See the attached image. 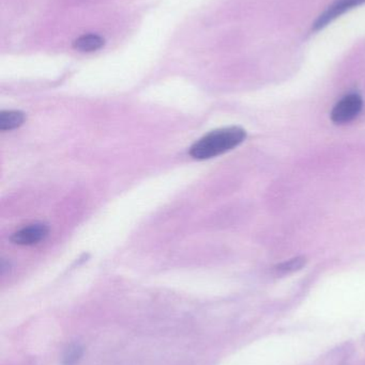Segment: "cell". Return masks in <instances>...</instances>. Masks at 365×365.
I'll list each match as a JSON object with an SVG mask.
<instances>
[{
    "label": "cell",
    "mask_w": 365,
    "mask_h": 365,
    "mask_svg": "<svg viewBox=\"0 0 365 365\" xmlns=\"http://www.w3.org/2000/svg\"><path fill=\"white\" fill-rule=\"evenodd\" d=\"M362 108H364V101L361 96L356 93L349 94L332 109V122L338 125L351 123L359 115Z\"/></svg>",
    "instance_id": "cell-2"
},
{
    "label": "cell",
    "mask_w": 365,
    "mask_h": 365,
    "mask_svg": "<svg viewBox=\"0 0 365 365\" xmlns=\"http://www.w3.org/2000/svg\"><path fill=\"white\" fill-rule=\"evenodd\" d=\"M26 117L21 111L8 110L0 113V130H12L23 125Z\"/></svg>",
    "instance_id": "cell-6"
},
{
    "label": "cell",
    "mask_w": 365,
    "mask_h": 365,
    "mask_svg": "<svg viewBox=\"0 0 365 365\" xmlns=\"http://www.w3.org/2000/svg\"><path fill=\"white\" fill-rule=\"evenodd\" d=\"M104 45V40L102 36L98 34H84L74 41L75 49L84 53H90V51H96L100 49Z\"/></svg>",
    "instance_id": "cell-5"
},
{
    "label": "cell",
    "mask_w": 365,
    "mask_h": 365,
    "mask_svg": "<svg viewBox=\"0 0 365 365\" xmlns=\"http://www.w3.org/2000/svg\"><path fill=\"white\" fill-rule=\"evenodd\" d=\"M49 235V227L44 223H34L23 227L13 234L11 240L21 246H31L45 240Z\"/></svg>",
    "instance_id": "cell-4"
},
{
    "label": "cell",
    "mask_w": 365,
    "mask_h": 365,
    "mask_svg": "<svg viewBox=\"0 0 365 365\" xmlns=\"http://www.w3.org/2000/svg\"><path fill=\"white\" fill-rule=\"evenodd\" d=\"M364 4H365V0H336L334 4H330L326 9L325 12L319 15V19L313 24V30L319 31V30L324 29L326 26L329 25L334 19H338L347 11Z\"/></svg>",
    "instance_id": "cell-3"
},
{
    "label": "cell",
    "mask_w": 365,
    "mask_h": 365,
    "mask_svg": "<svg viewBox=\"0 0 365 365\" xmlns=\"http://www.w3.org/2000/svg\"><path fill=\"white\" fill-rule=\"evenodd\" d=\"M83 356V349L79 345H71L64 355V365H74Z\"/></svg>",
    "instance_id": "cell-8"
},
{
    "label": "cell",
    "mask_w": 365,
    "mask_h": 365,
    "mask_svg": "<svg viewBox=\"0 0 365 365\" xmlns=\"http://www.w3.org/2000/svg\"><path fill=\"white\" fill-rule=\"evenodd\" d=\"M306 257H299L295 259H289V261L283 262L279 264L276 267V272L279 274H291V272H298L306 266Z\"/></svg>",
    "instance_id": "cell-7"
},
{
    "label": "cell",
    "mask_w": 365,
    "mask_h": 365,
    "mask_svg": "<svg viewBox=\"0 0 365 365\" xmlns=\"http://www.w3.org/2000/svg\"><path fill=\"white\" fill-rule=\"evenodd\" d=\"M246 137V130L239 126L212 130L191 147L190 155L201 160L216 158L241 145Z\"/></svg>",
    "instance_id": "cell-1"
}]
</instances>
